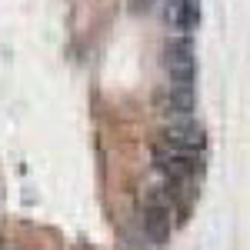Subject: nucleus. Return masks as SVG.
I'll list each match as a JSON object with an SVG mask.
<instances>
[{"label":"nucleus","instance_id":"obj_1","mask_svg":"<svg viewBox=\"0 0 250 250\" xmlns=\"http://www.w3.org/2000/svg\"><path fill=\"white\" fill-rule=\"evenodd\" d=\"M164 70L170 83L180 87H193V74H197V54H193L190 37H173L164 43Z\"/></svg>","mask_w":250,"mask_h":250},{"label":"nucleus","instance_id":"obj_2","mask_svg":"<svg viewBox=\"0 0 250 250\" xmlns=\"http://www.w3.org/2000/svg\"><path fill=\"white\" fill-rule=\"evenodd\" d=\"M154 167L160 173H167L173 184H190L193 177L200 173V157L197 154H187V150H173L167 144H154Z\"/></svg>","mask_w":250,"mask_h":250},{"label":"nucleus","instance_id":"obj_3","mask_svg":"<svg viewBox=\"0 0 250 250\" xmlns=\"http://www.w3.org/2000/svg\"><path fill=\"white\" fill-rule=\"evenodd\" d=\"M157 144H167V147H173V150L197 154V150H204L207 134H204V127H200L193 117H184V120H167V124H164V130H160V140H157Z\"/></svg>","mask_w":250,"mask_h":250},{"label":"nucleus","instance_id":"obj_4","mask_svg":"<svg viewBox=\"0 0 250 250\" xmlns=\"http://www.w3.org/2000/svg\"><path fill=\"white\" fill-rule=\"evenodd\" d=\"M157 110L170 120H184V117H193L197 110V94L193 87H180V83H167L160 94H157Z\"/></svg>","mask_w":250,"mask_h":250},{"label":"nucleus","instance_id":"obj_5","mask_svg":"<svg viewBox=\"0 0 250 250\" xmlns=\"http://www.w3.org/2000/svg\"><path fill=\"white\" fill-rule=\"evenodd\" d=\"M200 20V0H167L164 3V23L170 30H180V37H187Z\"/></svg>","mask_w":250,"mask_h":250}]
</instances>
